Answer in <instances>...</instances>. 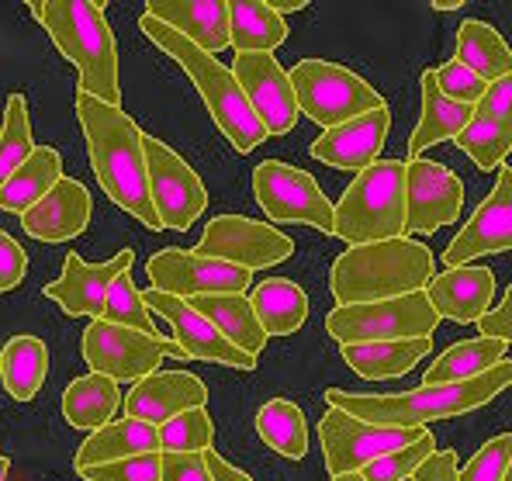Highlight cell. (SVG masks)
Returning a JSON list of instances; mask_svg holds the SVG:
<instances>
[{
  "instance_id": "cell-1",
  "label": "cell",
  "mask_w": 512,
  "mask_h": 481,
  "mask_svg": "<svg viewBox=\"0 0 512 481\" xmlns=\"http://www.w3.org/2000/svg\"><path fill=\"white\" fill-rule=\"evenodd\" d=\"M77 118L87 135L90 167L97 184L111 201L146 229H163L149 194V163H146V132L125 115L122 108L97 101L77 90Z\"/></svg>"
},
{
  "instance_id": "cell-2",
  "label": "cell",
  "mask_w": 512,
  "mask_h": 481,
  "mask_svg": "<svg viewBox=\"0 0 512 481\" xmlns=\"http://www.w3.org/2000/svg\"><path fill=\"white\" fill-rule=\"evenodd\" d=\"M512 388V360H502L488 374L471 381H454V385H423L416 392H391V395H367V392H346V388H329L326 405L350 412L357 419L378 426H402V430H423L426 423L450 416H464L492 398H499Z\"/></svg>"
},
{
  "instance_id": "cell-3",
  "label": "cell",
  "mask_w": 512,
  "mask_h": 481,
  "mask_svg": "<svg viewBox=\"0 0 512 481\" xmlns=\"http://www.w3.org/2000/svg\"><path fill=\"white\" fill-rule=\"evenodd\" d=\"M32 18L49 32L52 45L77 66L80 94L122 108V84H118V45L104 18V4L94 0H49L28 4Z\"/></svg>"
},
{
  "instance_id": "cell-4",
  "label": "cell",
  "mask_w": 512,
  "mask_h": 481,
  "mask_svg": "<svg viewBox=\"0 0 512 481\" xmlns=\"http://www.w3.org/2000/svg\"><path fill=\"white\" fill-rule=\"evenodd\" d=\"M436 277L433 250L419 239H388V243L350 246L333 263L329 288L336 305H367L426 291Z\"/></svg>"
},
{
  "instance_id": "cell-5",
  "label": "cell",
  "mask_w": 512,
  "mask_h": 481,
  "mask_svg": "<svg viewBox=\"0 0 512 481\" xmlns=\"http://www.w3.org/2000/svg\"><path fill=\"white\" fill-rule=\"evenodd\" d=\"M139 28L153 45H160L163 52L173 59L177 66H184V73L191 77V84L198 87L201 101H205L208 115L218 125V132L232 142L236 153H253L260 142H267L270 135L263 129V122L256 118L253 104L246 101L243 87H239L236 73L225 70L212 52L198 49L194 42H187L184 35H177L173 28H167L163 21L142 14Z\"/></svg>"
},
{
  "instance_id": "cell-6",
  "label": "cell",
  "mask_w": 512,
  "mask_h": 481,
  "mask_svg": "<svg viewBox=\"0 0 512 481\" xmlns=\"http://www.w3.org/2000/svg\"><path fill=\"white\" fill-rule=\"evenodd\" d=\"M405 236V163L378 160L353 177L336 205V239L350 246Z\"/></svg>"
},
{
  "instance_id": "cell-7",
  "label": "cell",
  "mask_w": 512,
  "mask_h": 481,
  "mask_svg": "<svg viewBox=\"0 0 512 481\" xmlns=\"http://www.w3.org/2000/svg\"><path fill=\"white\" fill-rule=\"evenodd\" d=\"M288 73L298 97V111H305V118H312L322 129H336L367 111L388 108L384 97L360 73L329 63V59H301Z\"/></svg>"
},
{
  "instance_id": "cell-8",
  "label": "cell",
  "mask_w": 512,
  "mask_h": 481,
  "mask_svg": "<svg viewBox=\"0 0 512 481\" xmlns=\"http://www.w3.org/2000/svg\"><path fill=\"white\" fill-rule=\"evenodd\" d=\"M440 326V312L429 302L426 291L405 298L367 305H336L326 315V333L340 347H360V343H391V340H419L433 336Z\"/></svg>"
},
{
  "instance_id": "cell-9",
  "label": "cell",
  "mask_w": 512,
  "mask_h": 481,
  "mask_svg": "<svg viewBox=\"0 0 512 481\" xmlns=\"http://www.w3.org/2000/svg\"><path fill=\"white\" fill-rule=\"evenodd\" d=\"M84 360L90 367V374H104L111 381H132L139 385L142 378L160 371V360L167 357H187L167 336H146L139 329H125L115 322L94 319L84 329Z\"/></svg>"
},
{
  "instance_id": "cell-10",
  "label": "cell",
  "mask_w": 512,
  "mask_h": 481,
  "mask_svg": "<svg viewBox=\"0 0 512 481\" xmlns=\"http://www.w3.org/2000/svg\"><path fill=\"white\" fill-rule=\"evenodd\" d=\"M253 191L270 222L312 225L319 232L336 236V208L322 194L312 174L281 160H263L253 170Z\"/></svg>"
},
{
  "instance_id": "cell-11",
  "label": "cell",
  "mask_w": 512,
  "mask_h": 481,
  "mask_svg": "<svg viewBox=\"0 0 512 481\" xmlns=\"http://www.w3.org/2000/svg\"><path fill=\"white\" fill-rule=\"evenodd\" d=\"M423 430H402V426H378L357 419L350 412L329 405V412L319 423V440H322V457H326L329 475H346V471H364L371 461L391 454V450H402L409 443L423 440Z\"/></svg>"
},
{
  "instance_id": "cell-12",
  "label": "cell",
  "mask_w": 512,
  "mask_h": 481,
  "mask_svg": "<svg viewBox=\"0 0 512 481\" xmlns=\"http://www.w3.org/2000/svg\"><path fill=\"white\" fill-rule=\"evenodd\" d=\"M146 163L149 194H153V205L163 229L187 232L208 208V191L201 184V177L194 174V167L177 149H170L156 135H146Z\"/></svg>"
},
{
  "instance_id": "cell-13",
  "label": "cell",
  "mask_w": 512,
  "mask_h": 481,
  "mask_svg": "<svg viewBox=\"0 0 512 481\" xmlns=\"http://www.w3.org/2000/svg\"><path fill=\"white\" fill-rule=\"evenodd\" d=\"M146 274L156 291L173 298H205V295H246L250 288V270L232 267L225 260L201 257L194 250H160L146 263Z\"/></svg>"
},
{
  "instance_id": "cell-14",
  "label": "cell",
  "mask_w": 512,
  "mask_h": 481,
  "mask_svg": "<svg viewBox=\"0 0 512 481\" xmlns=\"http://www.w3.org/2000/svg\"><path fill=\"white\" fill-rule=\"evenodd\" d=\"M194 253L225 260L232 267H243L253 274V270H267L274 263H284L295 253V243L267 222H253L246 215H215L208 222L201 243L194 246Z\"/></svg>"
},
{
  "instance_id": "cell-15",
  "label": "cell",
  "mask_w": 512,
  "mask_h": 481,
  "mask_svg": "<svg viewBox=\"0 0 512 481\" xmlns=\"http://www.w3.org/2000/svg\"><path fill=\"white\" fill-rule=\"evenodd\" d=\"M464 208V184L454 170L433 160L405 163V236H433L457 222Z\"/></svg>"
},
{
  "instance_id": "cell-16",
  "label": "cell",
  "mask_w": 512,
  "mask_h": 481,
  "mask_svg": "<svg viewBox=\"0 0 512 481\" xmlns=\"http://www.w3.org/2000/svg\"><path fill=\"white\" fill-rule=\"evenodd\" d=\"M246 101L253 104L256 118L267 135H288L298 122V97L291 87V73L277 63L274 52H239L232 63Z\"/></svg>"
},
{
  "instance_id": "cell-17",
  "label": "cell",
  "mask_w": 512,
  "mask_h": 481,
  "mask_svg": "<svg viewBox=\"0 0 512 481\" xmlns=\"http://www.w3.org/2000/svg\"><path fill=\"white\" fill-rule=\"evenodd\" d=\"M146 295V305L153 308L156 315H163L173 333V343L187 353L191 360H208V364H225V367H236V371H253L256 357L243 353L236 343H229L222 333L198 312L187 298H173L163 295V291L149 288L142 291Z\"/></svg>"
},
{
  "instance_id": "cell-18",
  "label": "cell",
  "mask_w": 512,
  "mask_h": 481,
  "mask_svg": "<svg viewBox=\"0 0 512 481\" xmlns=\"http://www.w3.org/2000/svg\"><path fill=\"white\" fill-rule=\"evenodd\" d=\"M135 253L118 250L111 260L104 263H87L77 253H70L63 263V274L56 281H49L42 288V295L49 302H56L66 315H90V319H101L104 302H108V291L115 288V281L122 274H132Z\"/></svg>"
},
{
  "instance_id": "cell-19",
  "label": "cell",
  "mask_w": 512,
  "mask_h": 481,
  "mask_svg": "<svg viewBox=\"0 0 512 481\" xmlns=\"http://www.w3.org/2000/svg\"><path fill=\"white\" fill-rule=\"evenodd\" d=\"M512 250V167L499 170V184L492 187L471 222L454 236V243L443 250L447 267H468L474 257Z\"/></svg>"
},
{
  "instance_id": "cell-20",
  "label": "cell",
  "mask_w": 512,
  "mask_h": 481,
  "mask_svg": "<svg viewBox=\"0 0 512 481\" xmlns=\"http://www.w3.org/2000/svg\"><path fill=\"white\" fill-rule=\"evenodd\" d=\"M457 146L478 170H502L512 153V77L488 84V94L474 108L471 125L457 135Z\"/></svg>"
},
{
  "instance_id": "cell-21",
  "label": "cell",
  "mask_w": 512,
  "mask_h": 481,
  "mask_svg": "<svg viewBox=\"0 0 512 481\" xmlns=\"http://www.w3.org/2000/svg\"><path fill=\"white\" fill-rule=\"evenodd\" d=\"M208 388L191 371H156L142 378L125 398V416L149 426H163L191 409H205Z\"/></svg>"
},
{
  "instance_id": "cell-22",
  "label": "cell",
  "mask_w": 512,
  "mask_h": 481,
  "mask_svg": "<svg viewBox=\"0 0 512 481\" xmlns=\"http://www.w3.org/2000/svg\"><path fill=\"white\" fill-rule=\"evenodd\" d=\"M391 132L388 108L367 111V115L353 118L346 125L326 129L312 142V156L319 163H329L336 170H350V174H364L367 167L378 163V153Z\"/></svg>"
},
{
  "instance_id": "cell-23",
  "label": "cell",
  "mask_w": 512,
  "mask_h": 481,
  "mask_svg": "<svg viewBox=\"0 0 512 481\" xmlns=\"http://www.w3.org/2000/svg\"><path fill=\"white\" fill-rule=\"evenodd\" d=\"M90 215H94L90 191L80 180L63 177L32 212L21 215V229L39 243H66V239H77L80 232H87Z\"/></svg>"
},
{
  "instance_id": "cell-24",
  "label": "cell",
  "mask_w": 512,
  "mask_h": 481,
  "mask_svg": "<svg viewBox=\"0 0 512 481\" xmlns=\"http://www.w3.org/2000/svg\"><path fill=\"white\" fill-rule=\"evenodd\" d=\"M146 14L212 56L232 45L229 0H149Z\"/></svg>"
},
{
  "instance_id": "cell-25",
  "label": "cell",
  "mask_w": 512,
  "mask_h": 481,
  "mask_svg": "<svg viewBox=\"0 0 512 481\" xmlns=\"http://www.w3.org/2000/svg\"><path fill=\"white\" fill-rule=\"evenodd\" d=\"M429 302L450 322H481L495 302V274L488 267H447L426 288Z\"/></svg>"
},
{
  "instance_id": "cell-26",
  "label": "cell",
  "mask_w": 512,
  "mask_h": 481,
  "mask_svg": "<svg viewBox=\"0 0 512 481\" xmlns=\"http://www.w3.org/2000/svg\"><path fill=\"white\" fill-rule=\"evenodd\" d=\"M139 454H163L160 426H149V423H142V419L125 416L90 433V437L80 443L73 464H77V471H87V468H101V464L125 461V457H139Z\"/></svg>"
},
{
  "instance_id": "cell-27",
  "label": "cell",
  "mask_w": 512,
  "mask_h": 481,
  "mask_svg": "<svg viewBox=\"0 0 512 481\" xmlns=\"http://www.w3.org/2000/svg\"><path fill=\"white\" fill-rule=\"evenodd\" d=\"M471 118H474L471 104L450 101L440 90V84H436V70H426L423 73V115H419V125L409 139V156L419 160V153H426L429 146H436V142H443V139L457 142V135L468 129Z\"/></svg>"
},
{
  "instance_id": "cell-28",
  "label": "cell",
  "mask_w": 512,
  "mask_h": 481,
  "mask_svg": "<svg viewBox=\"0 0 512 481\" xmlns=\"http://www.w3.org/2000/svg\"><path fill=\"white\" fill-rule=\"evenodd\" d=\"M433 336L419 340H391V343H360V347H340L343 360L360 374L364 381H391L409 374L419 360L429 357Z\"/></svg>"
},
{
  "instance_id": "cell-29",
  "label": "cell",
  "mask_w": 512,
  "mask_h": 481,
  "mask_svg": "<svg viewBox=\"0 0 512 481\" xmlns=\"http://www.w3.org/2000/svg\"><path fill=\"white\" fill-rule=\"evenodd\" d=\"M63 180V156L52 146H39L28 163H21L11 174L4 187H0V212L25 215Z\"/></svg>"
},
{
  "instance_id": "cell-30",
  "label": "cell",
  "mask_w": 512,
  "mask_h": 481,
  "mask_svg": "<svg viewBox=\"0 0 512 481\" xmlns=\"http://www.w3.org/2000/svg\"><path fill=\"white\" fill-rule=\"evenodd\" d=\"M191 305L212 322L225 340L236 343L250 357H260L263 347H267L270 336L263 333L260 319H256V308L246 295H205V298H191Z\"/></svg>"
},
{
  "instance_id": "cell-31",
  "label": "cell",
  "mask_w": 512,
  "mask_h": 481,
  "mask_svg": "<svg viewBox=\"0 0 512 481\" xmlns=\"http://www.w3.org/2000/svg\"><path fill=\"white\" fill-rule=\"evenodd\" d=\"M49 374V347L39 336H11L0 350V385L14 402H32Z\"/></svg>"
},
{
  "instance_id": "cell-32",
  "label": "cell",
  "mask_w": 512,
  "mask_h": 481,
  "mask_svg": "<svg viewBox=\"0 0 512 481\" xmlns=\"http://www.w3.org/2000/svg\"><path fill=\"white\" fill-rule=\"evenodd\" d=\"M122 388L118 381L104 378V374H84L77 378L63 395V416L73 430H101V426L115 423V412L122 409Z\"/></svg>"
},
{
  "instance_id": "cell-33",
  "label": "cell",
  "mask_w": 512,
  "mask_h": 481,
  "mask_svg": "<svg viewBox=\"0 0 512 481\" xmlns=\"http://www.w3.org/2000/svg\"><path fill=\"white\" fill-rule=\"evenodd\" d=\"M506 347L509 343L492 340V336H474V340L454 343L426 367L423 385H454V381L481 378V374H488L506 360Z\"/></svg>"
},
{
  "instance_id": "cell-34",
  "label": "cell",
  "mask_w": 512,
  "mask_h": 481,
  "mask_svg": "<svg viewBox=\"0 0 512 481\" xmlns=\"http://www.w3.org/2000/svg\"><path fill=\"white\" fill-rule=\"evenodd\" d=\"M457 63H464L471 73H478L485 84H499L512 77V49L488 21H464L457 32Z\"/></svg>"
},
{
  "instance_id": "cell-35",
  "label": "cell",
  "mask_w": 512,
  "mask_h": 481,
  "mask_svg": "<svg viewBox=\"0 0 512 481\" xmlns=\"http://www.w3.org/2000/svg\"><path fill=\"white\" fill-rule=\"evenodd\" d=\"M250 302L267 336H291L308 319V295L288 277H270V281L256 284Z\"/></svg>"
},
{
  "instance_id": "cell-36",
  "label": "cell",
  "mask_w": 512,
  "mask_h": 481,
  "mask_svg": "<svg viewBox=\"0 0 512 481\" xmlns=\"http://www.w3.org/2000/svg\"><path fill=\"white\" fill-rule=\"evenodd\" d=\"M232 49L239 52H274L288 42V21L267 0H232Z\"/></svg>"
},
{
  "instance_id": "cell-37",
  "label": "cell",
  "mask_w": 512,
  "mask_h": 481,
  "mask_svg": "<svg viewBox=\"0 0 512 481\" xmlns=\"http://www.w3.org/2000/svg\"><path fill=\"white\" fill-rule=\"evenodd\" d=\"M256 433L270 450H277L288 461H301L308 454V423L305 412L288 398H270L256 412Z\"/></svg>"
},
{
  "instance_id": "cell-38",
  "label": "cell",
  "mask_w": 512,
  "mask_h": 481,
  "mask_svg": "<svg viewBox=\"0 0 512 481\" xmlns=\"http://www.w3.org/2000/svg\"><path fill=\"white\" fill-rule=\"evenodd\" d=\"M35 149L39 146L32 139V122H28V97L11 94L4 108V129H0V187L11 180L21 163H28Z\"/></svg>"
},
{
  "instance_id": "cell-39",
  "label": "cell",
  "mask_w": 512,
  "mask_h": 481,
  "mask_svg": "<svg viewBox=\"0 0 512 481\" xmlns=\"http://www.w3.org/2000/svg\"><path fill=\"white\" fill-rule=\"evenodd\" d=\"M104 322H115L125 329H139L146 336H160L153 322V308L146 305V295L132 284V274H122L115 281V288L108 291V302H104Z\"/></svg>"
},
{
  "instance_id": "cell-40",
  "label": "cell",
  "mask_w": 512,
  "mask_h": 481,
  "mask_svg": "<svg viewBox=\"0 0 512 481\" xmlns=\"http://www.w3.org/2000/svg\"><path fill=\"white\" fill-rule=\"evenodd\" d=\"M212 443H215V423L205 409H191L160 426L163 454H205V450H212Z\"/></svg>"
},
{
  "instance_id": "cell-41",
  "label": "cell",
  "mask_w": 512,
  "mask_h": 481,
  "mask_svg": "<svg viewBox=\"0 0 512 481\" xmlns=\"http://www.w3.org/2000/svg\"><path fill=\"white\" fill-rule=\"evenodd\" d=\"M433 454H436V440H433V433L426 430L423 440H416V443H409V447L391 450V454L378 457V461L367 464L360 475H364L367 481H412V475H416V471L423 468Z\"/></svg>"
},
{
  "instance_id": "cell-42",
  "label": "cell",
  "mask_w": 512,
  "mask_h": 481,
  "mask_svg": "<svg viewBox=\"0 0 512 481\" xmlns=\"http://www.w3.org/2000/svg\"><path fill=\"white\" fill-rule=\"evenodd\" d=\"M512 468V433H499L461 468L457 481H506Z\"/></svg>"
},
{
  "instance_id": "cell-43",
  "label": "cell",
  "mask_w": 512,
  "mask_h": 481,
  "mask_svg": "<svg viewBox=\"0 0 512 481\" xmlns=\"http://www.w3.org/2000/svg\"><path fill=\"white\" fill-rule=\"evenodd\" d=\"M160 475H163V454H139L115 464L80 471L84 481H160Z\"/></svg>"
},
{
  "instance_id": "cell-44",
  "label": "cell",
  "mask_w": 512,
  "mask_h": 481,
  "mask_svg": "<svg viewBox=\"0 0 512 481\" xmlns=\"http://www.w3.org/2000/svg\"><path fill=\"white\" fill-rule=\"evenodd\" d=\"M436 84H440V90L450 101L471 104V108H478V101L488 94L485 80H481L478 73H471L464 63H457V59H450V63H443L440 70H436Z\"/></svg>"
},
{
  "instance_id": "cell-45",
  "label": "cell",
  "mask_w": 512,
  "mask_h": 481,
  "mask_svg": "<svg viewBox=\"0 0 512 481\" xmlns=\"http://www.w3.org/2000/svg\"><path fill=\"white\" fill-rule=\"evenodd\" d=\"M28 274V253L18 246V239H11L0 229V295L14 291Z\"/></svg>"
},
{
  "instance_id": "cell-46",
  "label": "cell",
  "mask_w": 512,
  "mask_h": 481,
  "mask_svg": "<svg viewBox=\"0 0 512 481\" xmlns=\"http://www.w3.org/2000/svg\"><path fill=\"white\" fill-rule=\"evenodd\" d=\"M160 481H212L205 454H163Z\"/></svg>"
},
{
  "instance_id": "cell-47",
  "label": "cell",
  "mask_w": 512,
  "mask_h": 481,
  "mask_svg": "<svg viewBox=\"0 0 512 481\" xmlns=\"http://www.w3.org/2000/svg\"><path fill=\"white\" fill-rule=\"evenodd\" d=\"M478 333L492 336V340H502V343H512V284L506 295H502V302L492 305V312L478 322Z\"/></svg>"
},
{
  "instance_id": "cell-48",
  "label": "cell",
  "mask_w": 512,
  "mask_h": 481,
  "mask_svg": "<svg viewBox=\"0 0 512 481\" xmlns=\"http://www.w3.org/2000/svg\"><path fill=\"white\" fill-rule=\"evenodd\" d=\"M457 475H461V464H457L454 450H436L423 468L412 475V481H457Z\"/></svg>"
},
{
  "instance_id": "cell-49",
  "label": "cell",
  "mask_w": 512,
  "mask_h": 481,
  "mask_svg": "<svg viewBox=\"0 0 512 481\" xmlns=\"http://www.w3.org/2000/svg\"><path fill=\"white\" fill-rule=\"evenodd\" d=\"M205 461H208V471H212V481H253L246 471H239L236 464H229L222 454L212 447V450H205Z\"/></svg>"
},
{
  "instance_id": "cell-50",
  "label": "cell",
  "mask_w": 512,
  "mask_h": 481,
  "mask_svg": "<svg viewBox=\"0 0 512 481\" xmlns=\"http://www.w3.org/2000/svg\"><path fill=\"white\" fill-rule=\"evenodd\" d=\"M267 4L274 7V11L284 18V14H291V11H305V7H308V0H267Z\"/></svg>"
},
{
  "instance_id": "cell-51",
  "label": "cell",
  "mask_w": 512,
  "mask_h": 481,
  "mask_svg": "<svg viewBox=\"0 0 512 481\" xmlns=\"http://www.w3.org/2000/svg\"><path fill=\"white\" fill-rule=\"evenodd\" d=\"M436 11H457V7H461V0H436Z\"/></svg>"
},
{
  "instance_id": "cell-52",
  "label": "cell",
  "mask_w": 512,
  "mask_h": 481,
  "mask_svg": "<svg viewBox=\"0 0 512 481\" xmlns=\"http://www.w3.org/2000/svg\"><path fill=\"white\" fill-rule=\"evenodd\" d=\"M333 481H367V478L360 475V471H346V475H336Z\"/></svg>"
},
{
  "instance_id": "cell-53",
  "label": "cell",
  "mask_w": 512,
  "mask_h": 481,
  "mask_svg": "<svg viewBox=\"0 0 512 481\" xmlns=\"http://www.w3.org/2000/svg\"><path fill=\"white\" fill-rule=\"evenodd\" d=\"M7 471H11V457L0 454V481H7Z\"/></svg>"
},
{
  "instance_id": "cell-54",
  "label": "cell",
  "mask_w": 512,
  "mask_h": 481,
  "mask_svg": "<svg viewBox=\"0 0 512 481\" xmlns=\"http://www.w3.org/2000/svg\"><path fill=\"white\" fill-rule=\"evenodd\" d=\"M506 481H512V468H509V475H506Z\"/></svg>"
}]
</instances>
